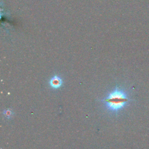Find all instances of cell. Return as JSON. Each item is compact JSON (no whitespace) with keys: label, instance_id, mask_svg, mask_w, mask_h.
I'll use <instances>...</instances> for the list:
<instances>
[{"label":"cell","instance_id":"3","mask_svg":"<svg viewBox=\"0 0 149 149\" xmlns=\"http://www.w3.org/2000/svg\"><path fill=\"white\" fill-rule=\"evenodd\" d=\"M13 115V112L10 109H5V110H3V115L4 116L5 118H6L7 119H10L12 116Z\"/></svg>","mask_w":149,"mask_h":149},{"label":"cell","instance_id":"1","mask_svg":"<svg viewBox=\"0 0 149 149\" xmlns=\"http://www.w3.org/2000/svg\"><path fill=\"white\" fill-rule=\"evenodd\" d=\"M130 99L123 88L116 86L102 100L106 110L112 114H117L128 104Z\"/></svg>","mask_w":149,"mask_h":149},{"label":"cell","instance_id":"2","mask_svg":"<svg viewBox=\"0 0 149 149\" xmlns=\"http://www.w3.org/2000/svg\"><path fill=\"white\" fill-rule=\"evenodd\" d=\"M49 86L54 89L59 88L63 84L62 79L58 75L53 76L48 81Z\"/></svg>","mask_w":149,"mask_h":149}]
</instances>
